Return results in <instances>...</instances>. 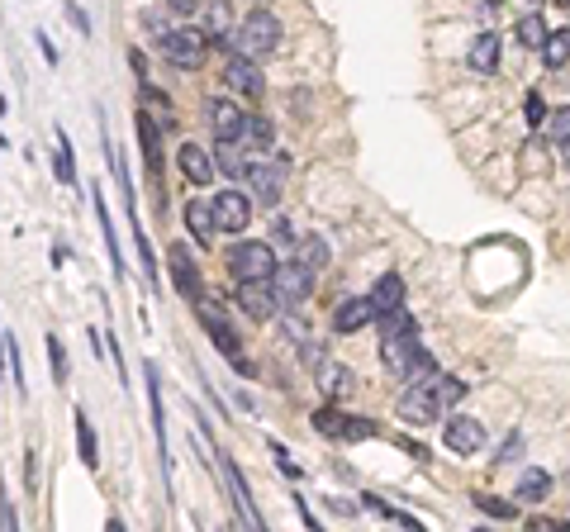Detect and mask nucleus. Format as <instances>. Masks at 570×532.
Returning <instances> with one entry per match:
<instances>
[{
  "label": "nucleus",
  "instance_id": "obj_1",
  "mask_svg": "<svg viewBox=\"0 0 570 532\" xmlns=\"http://www.w3.org/2000/svg\"><path fill=\"white\" fill-rule=\"evenodd\" d=\"M423 352H428V347L418 342V324L409 319V314L405 309L385 314V319H380V361L390 366L395 376H405Z\"/></svg>",
  "mask_w": 570,
  "mask_h": 532
},
{
  "label": "nucleus",
  "instance_id": "obj_2",
  "mask_svg": "<svg viewBox=\"0 0 570 532\" xmlns=\"http://www.w3.org/2000/svg\"><path fill=\"white\" fill-rule=\"evenodd\" d=\"M233 48H238V58H247V62L272 58L281 48V20L272 10H253L238 29H233Z\"/></svg>",
  "mask_w": 570,
  "mask_h": 532
},
{
  "label": "nucleus",
  "instance_id": "obj_3",
  "mask_svg": "<svg viewBox=\"0 0 570 532\" xmlns=\"http://www.w3.org/2000/svg\"><path fill=\"white\" fill-rule=\"evenodd\" d=\"M276 253H272V243H233L228 247V271H233V280L238 286H266L272 280V271H276Z\"/></svg>",
  "mask_w": 570,
  "mask_h": 532
},
{
  "label": "nucleus",
  "instance_id": "obj_4",
  "mask_svg": "<svg viewBox=\"0 0 570 532\" xmlns=\"http://www.w3.org/2000/svg\"><path fill=\"white\" fill-rule=\"evenodd\" d=\"M157 43H162V58L172 66H186V72L205 66V58H209V43L200 39V29H166Z\"/></svg>",
  "mask_w": 570,
  "mask_h": 532
},
{
  "label": "nucleus",
  "instance_id": "obj_5",
  "mask_svg": "<svg viewBox=\"0 0 570 532\" xmlns=\"http://www.w3.org/2000/svg\"><path fill=\"white\" fill-rule=\"evenodd\" d=\"M247 191H253L257 205H276L285 195V176H290V162L276 157V162H247Z\"/></svg>",
  "mask_w": 570,
  "mask_h": 532
},
{
  "label": "nucleus",
  "instance_id": "obj_6",
  "mask_svg": "<svg viewBox=\"0 0 570 532\" xmlns=\"http://www.w3.org/2000/svg\"><path fill=\"white\" fill-rule=\"evenodd\" d=\"M314 428L324 432V438H333V442H361V438H376V423L371 419H357V413H338L333 404H324L314 413Z\"/></svg>",
  "mask_w": 570,
  "mask_h": 532
},
{
  "label": "nucleus",
  "instance_id": "obj_7",
  "mask_svg": "<svg viewBox=\"0 0 570 532\" xmlns=\"http://www.w3.org/2000/svg\"><path fill=\"white\" fill-rule=\"evenodd\" d=\"M309 286H314V276H309L299 262H285V266H276V271H272V280H266V290H272V299H276L281 309L305 305Z\"/></svg>",
  "mask_w": 570,
  "mask_h": 532
},
{
  "label": "nucleus",
  "instance_id": "obj_8",
  "mask_svg": "<svg viewBox=\"0 0 570 532\" xmlns=\"http://www.w3.org/2000/svg\"><path fill=\"white\" fill-rule=\"evenodd\" d=\"M209 214H214V233H243L247 219H253V200H247L238 186H228L209 200Z\"/></svg>",
  "mask_w": 570,
  "mask_h": 532
},
{
  "label": "nucleus",
  "instance_id": "obj_9",
  "mask_svg": "<svg viewBox=\"0 0 570 532\" xmlns=\"http://www.w3.org/2000/svg\"><path fill=\"white\" fill-rule=\"evenodd\" d=\"M200 324H205V332L214 338V347H219V352L238 366L243 361V338H238V328L228 324V314L214 305V299H200Z\"/></svg>",
  "mask_w": 570,
  "mask_h": 532
},
{
  "label": "nucleus",
  "instance_id": "obj_10",
  "mask_svg": "<svg viewBox=\"0 0 570 532\" xmlns=\"http://www.w3.org/2000/svg\"><path fill=\"white\" fill-rule=\"evenodd\" d=\"M219 461H224V475H228L233 504H238V519L247 523V532H272V528L262 523V513H257V499H253V490H247V480H243V466L233 461V457H224V452H219Z\"/></svg>",
  "mask_w": 570,
  "mask_h": 532
},
{
  "label": "nucleus",
  "instance_id": "obj_11",
  "mask_svg": "<svg viewBox=\"0 0 570 532\" xmlns=\"http://www.w3.org/2000/svg\"><path fill=\"white\" fill-rule=\"evenodd\" d=\"M143 376H147V413H153L157 457H162V471H166V480H172V447H166V413H162V376H157V366H153V361L143 366Z\"/></svg>",
  "mask_w": 570,
  "mask_h": 532
},
{
  "label": "nucleus",
  "instance_id": "obj_12",
  "mask_svg": "<svg viewBox=\"0 0 570 532\" xmlns=\"http://www.w3.org/2000/svg\"><path fill=\"white\" fill-rule=\"evenodd\" d=\"M442 442L451 447V452H461V457H476L485 447V423L471 419V413H451V419L442 423Z\"/></svg>",
  "mask_w": 570,
  "mask_h": 532
},
{
  "label": "nucleus",
  "instance_id": "obj_13",
  "mask_svg": "<svg viewBox=\"0 0 570 532\" xmlns=\"http://www.w3.org/2000/svg\"><path fill=\"white\" fill-rule=\"evenodd\" d=\"M138 114H143V120L153 124L157 133H162V129H166V133L176 129V110H172V95H162V91L153 86V81H143V86H138Z\"/></svg>",
  "mask_w": 570,
  "mask_h": 532
},
{
  "label": "nucleus",
  "instance_id": "obj_14",
  "mask_svg": "<svg viewBox=\"0 0 570 532\" xmlns=\"http://www.w3.org/2000/svg\"><path fill=\"white\" fill-rule=\"evenodd\" d=\"M172 286L191 299V305H200L205 299V280H200V266H195V257L186 253V247H172Z\"/></svg>",
  "mask_w": 570,
  "mask_h": 532
},
{
  "label": "nucleus",
  "instance_id": "obj_15",
  "mask_svg": "<svg viewBox=\"0 0 570 532\" xmlns=\"http://www.w3.org/2000/svg\"><path fill=\"white\" fill-rule=\"evenodd\" d=\"M366 305H371L376 319H385V314H395V309H405V280H399V271H385L371 295H366Z\"/></svg>",
  "mask_w": 570,
  "mask_h": 532
},
{
  "label": "nucleus",
  "instance_id": "obj_16",
  "mask_svg": "<svg viewBox=\"0 0 570 532\" xmlns=\"http://www.w3.org/2000/svg\"><path fill=\"white\" fill-rule=\"evenodd\" d=\"M243 120L247 114L233 105V100H209V129L219 143H238L243 138Z\"/></svg>",
  "mask_w": 570,
  "mask_h": 532
},
{
  "label": "nucleus",
  "instance_id": "obj_17",
  "mask_svg": "<svg viewBox=\"0 0 570 532\" xmlns=\"http://www.w3.org/2000/svg\"><path fill=\"white\" fill-rule=\"evenodd\" d=\"M438 404H432V390L428 386H405V395H399V419L409 423H438Z\"/></svg>",
  "mask_w": 570,
  "mask_h": 532
},
{
  "label": "nucleus",
  "instance_id": "obj_18",
  "mask_svg": "<svg viewBox=\"0 0 570 532\" xmlns=\"http://www.w3.org/2000/svg\"><path fill=\"white\" fill-rule=\"evenodd\" d=\"M233 33V5L228 0H200V39H228Z\"/></svg>",
  "mask_w": 570,
  "mask_h": 532
},
{
  "label": "nucleus",
  "instance_id": "obj_19",
  "mask_svg": "<svg viewBox=\"0 0 570 532\" xmlns=\"http://www.w3.org/2000/svg\"><path fill=\"white\" fill-rule=\"evenodd\" d=\"M366 324H376L371 305H366V295H347L338 309H333V332H361Z\"/></svg>",
  "mask_w": 570,
  "mask_h": 532
},
{
  "label": "nucleus",
  "instance_id": "obj_20",
  "mask_svg": "<svg viewBox=\"0 0 570 532\" xmlns=\"http://www.w3.org/2000/svg\"><path fill=\"white\" fill-rule=\"evenodd\" d=\"M224 81H228L233 91H247L253 100L266 91V81H262V72H257V62H247V58H238V53L228 58V66H224Z\"/></svg>",
  "mask_w": 570,
  "mask_h": 532
},
{
  "label": "nucleus",
  "instance_id": "obj_21",
  "mask_svg": "<svg viewBox=\"0 0 570 532\" xmlns=\"http://www.w3.org/2000/svg\"><path fill=\"white\" fill-rule=\"evenodd\" d=\"M176 162H181V176L191 181V186H209V176H214V162H209V153L200 143H186L176 153Z\"/></svg>",
  "mask_w": 570,
  "mask_h": 532
},
{
  "label": "nucleus",
  "instance_id": "obj_22",
  "mask_svg": "<svg viewBox=\"0 0 570 532\" xmlns=\"http://www.w3.org/2000/svg\"><path fill=\"white\" fill-rule=\"evenodd\" d=\"M499 33H476V43H471V53H466V62H471V72H485L490 76L494 66H499Z\"/></svg>",
  "mask_w": 570,
  "mask_h": 532
},
{
  "label": "nucleus",
  "instance_id": "obj_23",
  "mask_svg": "<svg viewBox=\"0 0 570 532\" xmlns=\"http://www.w3.org/2000/svg\"><path fill=\"white\" fill-rule=\"evenodd\" d=\"M95 195V224H100V233H105V247H110V266H114V276H129L124 271V253H120V238H114V224H110V209H105V195H100V186L91 191Z\"/></svg>",
  "mask_w": 570,
  "mask_h": 532
},
{
  "label": "nucleus",
  "instance_id": "obj_24",
  "mask_svg": "<svg viewBox=\"0 0 570 532\" xmlns=\"http://www.w3.org/2000/svg\"><path fill=\"white\" fill-rule=\"evenodd\" d=\"M186 228H191V238H195L200 247H209V238H214V214H209V200H191V205H186Z\"/></svg>",
  "mask_w": 570,
  "mask_h": 532
},
{
  "label": "nucleus",
  "instance_id": "obj_25",
  "mask_svg": "<svg viewBox=\"0 0 570 532\" xmlns=\"http://www.w3.org/2000/svg\"><path fill=\"white\" fill-rule=\"evenodd\" d=\"M133 129H138V143H143V162H147V172H162V133L143 120V114H133Z\"/></svg>",
  "mask_w": 570,
  "mask_h": 532
},
{
  "label": "nucleus",
  "instance_id": "obj_26",
  "mask_svg": "<svg viewBox=\"0 0 570 532\" xmlns=\"http://www.w3.org/2000/svg\"><path fill=\"white\" fill-rule=\"evenodd\" d=\"M318 390H324L328 404H333V399H343V395L352 390V371H347V366L324 361V366H318Z\"/></svg>",
  "mask_w": 570,
  "mask_h": 532
},
{
  "label": "nucleus",
  "instance_id": "obj_27",
  "mask_svg": "<svg viewBox=\"0 0 570 532\" xmlns=\"http://www.w3.org/2000/svg\"><path fill=\"white\" fill-rule=\"evenodd\" d=\"M295 262L305 266L309 276H318L328 266V243L318 238V233H305V238H299V253H295Z\"/></svg>",
  "mask_w": 570,
  "mask_h": 532
},
{
  "label": "nucleus",
  "instance_id": "obj_28",
  "mask_svg": "<svg viewBox=\"0 0 570 532\" xmlns=\"http://www.w3.org/2000/svg\"><path fill=\"white\" fill-rule=\"evenodd\" d=\"M547 494H551V475L542 471V466H528V471L518 475V499H528V504H542Z\"/></svg>",
  "mask_w": 570,
  "mask_h": 532
},
{
  "label": "nucleus",
  "instance_id": "obj_29",
  "mask_svg": "<svg viewBox=\"0 0 570 532\" xmlns=\"http://www.w3.org/2000/svg\"><path fill=\"white\" fill-rule=\"evenodd\" d=\"M238 305L253 314V319H272V309H276V299L266 286H238Z\"/></svg>",
  "mask_w": 570,
  "mask_h": 532
},
{
  "label": "nucleus",
  "instance_id": "obj_30",
  "mask_svg": "<svg viewBox=\"0 0 570 532\" xmlns=\"http://www.w3.org/2000/svg\"><path fill=\"white\" fill-rule=\"evenodd\" d=\"M72 423H76V447H81V461L91 466H100V442H95V432H91V419H86V409H76L72 413Z\"/></svg>",
  "mask_w": 570,
  "mask_h": 532
},
{
  "label": "nucleus",
  "instance_id": "obj_31",
  "mask_svg": "<svg viewBox=\"0 0 570 532\" xmlns=\"http://www.w3.org/2000/svg\"><path fill=\"white\" fill-rule=\"evenodd\" d=\"M428 390H432V404H438V409H451V404H461V399H466V380L461 376H438Z\"/></svg>",
  "mask_w": 570,
  "mask_h": 532
},
{
  "label": "nucleus",
  "instance_id": "obj_32",
  "mask_svg": "<svg viewBox=\"0 0 570 532\" xmlns=\"http://www.w3.org/2000/svg\"><path fill=\"white\" fill-rule=\"evenodd\" d=\"M58 138V153H53V172H58V181L62 186H76V162H72V138H67V129H58L53 133Z\"/></svg>",
  "mask_w": 570,
  "mask_h": 532
},
{
  "label": "nucleus",
  "instance_id": "obj_33",
  "mask_svg": "<svg viewBox=\"0 0 570 532\" xmlns=\"http://www.w3.org/2000/svg\"><path fill=\"white\" fill-rule=\"evenodd\" d=\"M361 504H366V509H376V513H380V519H390V523H399V528H405V532H428L423 523H418V519H414V513H405V509H390V504H385V499H376V494H361Z\"/></svg>",
  "mask_w": 570,
  "mask_h": 532
},
{
  "label": "nucleus",
  "instance_id": "obj_34",
  "mask_svg": "<svg viewBox=\"0 0 570 532\" xmlns=\"http://www.w3.org/2000/svg\"><path fill=\"white\" fill-rule=\"evenodd\" d=\"M272 138H276L272 120H262V114H253V120H243V138H238V143H247V147H272Z\"/></svg>",
  "mask_w": 570,
  "mask_h": 532
},
{
  "label": "nucleus",
  "instance_id": "obj_35",
  "mask_svg": "<svg viewBox=\"0 0 570 532\" xmlns=\"http://www.w3.org/2000/svg\"><path fill=\"white\" fill-rule=\"evenodd\" d=\"M513 39L523 43V48H542V43H547V24H542V14H523V20H518V29H513Z\"/></svg>",
  "mask_w": 570,
  "mask_h": 532
},
{
  "label": "nucleus",
  "instance_id": "obj_36",
  "mask_svg": "<svg viewBox=\"0 0 570 532\" xmlns=\"http://www.w3.org/2000/svg\"><path fill=\"white\" fill-rule=\"evenodd\" d=\"M209 162H214V172H224V176H243V172H247L238 143H219V153H214Z\"/></svg>",
  "mask_w": 570,
  "mask_h": 532
},
{
  "label": "nucleus",
  "instance_id": "obj_37",
  "mask_svg": "<svg viewBox=\"0 0 570 532\" xmlns=\"http://www.w3.org/2000/svg\"><path fill=\"white\" fill-rule=\"evenodd\" d=\"M566 43H570V33H566V29L547 33V43H542V58H547V66H551V72H561V66H566Z\"/></svg>",
  "mask_w": 570,
  "mask_h": 532
},
{
  "label": "nucleus",
  "instance_id": "obj_38",
  "mask_svg": "<svg viewBox=\"0 0 570 532\" xmlns=\"http://www.w3.org/2000/svg\"><path fill=\"white\" fill-rule=\"evenodd\" d=\"M48 371H53L58 386H67V347H62L58 332H48Z\"/></svg>",
  "mask_w": 570,
  "mask_h": 532
},
{
  "label": "nucleus",
  "instance_id": "obj_39",
  "mask_svg": "<svg viewBox=\"0 0 570 532\" xmlns=\"http://www.w3.org/2000/svg\"><path fill=\"white\" fill-rule=\"evenodd\" d=\"M476 509H485L490 519H518V504H509L499 494H476Z\"/></svg>",
  "mask_w": 570,
  "mask_h": 532
},
{
  "label": "nucleus",
  "instance_id": "obj_40",
  "mask_svg": "<svg viewBox=\"0 0 570 532\" xmlns=\"http://www.w3.org/2000/svg\"><path fill=\"white\" fill-rule=\"evenodd\" d=\"M566 133H570V114L557 110L551 114V143H557V153H566Z\"/></svg>",
  "mask_w": 570,
  "mask_h": 532
},
{
  "label": "nucleus",
  "instance_id": "obj_41",
  "mask_svg": "<svg viewBox=\"0 0 570 532\" xmlns=\"http://www.w3.org/2000/svg\"><path fill=\"white\" fill-rule=\"evenodd\" d=\"M0 528H5V532H20V528H14V504H10L5 485H0Z\"/></svg>",
  "mask_w": 570,
  "mask_h": 532
},
{
  "label": "nucleus",
  "instance_id": "obj_42",
  "mask_svg": "<svg viewBox=\"0 0 570 532\" xmlns=\"http://www.w3.org/2000/svg\"><path fill=\"white\" fill-rule=\"evenodd\" d=\"M523 110H528V124H542V120H547V105H542V95H528V100H523Z\"/></svg>",
  "mask_w": 570,
  "mask_h": 532
},
{
  "label": "nucleus",
  "instance_id": "obj_43",
  "mask_svg": "<svg viewBox=\"0 0 570 532\" xmlns=\"http://www.w3.org/2000/svg\"><path fill=\"white\" fill-rule=\"evenodd\" d=\"M518 452H523V438H518V432H509V442L504 447H499V466H509Z\"/></svg>",
  "mask_w": 570,
  "mask_h": 532
},
{
  "label": "nucleus",
  "instance_id": "obj_44",
  "mask_svg": "<svg viewBox=\"0 0 570 532\" xmlns=\"http://www.w3.org/2000/svg\"><path fill=\"white\" fill-rule=\"evenodd\" d=\"M166 10H172V14H191V10H200V0H166Z\"/></svg>",
  "mask_w": 570,
  "mask_h": 532
},
{
  "label": "nucleus",
  "instance_id": "obj_45",
  "mask_svg": "<svg viewBox=\"0 0 570 532\" xmlns=\"http://www.w3.org/2000/svg\"><path fill=\"white\" fill-rule=\"evenodd\" d=\"M33 43H43V58H48V62H58V48L48 43V33H33Z\"/></svg>",
  "mask_w": 570,
  "mask_h": 532
},
{
  "label": "nucleus",
  "instance_id": "obj_46",
  "mask_svg": "<svg viewBox=\"0 0 570 532\" xmlns=\"http://www.w3.org/2000/svg\"><path fill=\"white\" fill-rule=\"evenodd\" d=\"M67 14H72V24H76V29H81V33H91V24H86V14H81V10H76V5H72V10H67Z\"/></svg>",
  "mask_w": 570,
  "mask_h": 532
},
{
  "label": "nucleus",
  "instance_id": "obj_47",
  "mask_svg": "<svg viewBox=\"0 0 570 532\" xmlns=\"http://www.w3.org/2000/svg\"><path fill=\"white\" fill-rule=\"evenodd\" d=\"M105 532H124V523H120V519H110V523H105Z\"/></svg>",
  "mask_w": 570,
  "mask_h": 532
},
{
  "label": "nucleus",
  "instance_id": "obj_48",
  "mask_svg": "<svg viewBox=\"0 0 570 532\" xmlns=\"http://www.w3.org/2000/svg\"><path fill=\"white\" fill-rule=\"evenodd\" d=\"M0 366H5V338H0Z\"/></svg>",
  "mask_w": 570,
  "mask_h": 532
},
{
  "label": "nucleus",
  "instance_id": "obj_49",
  "mask_svg": "<svg viewBox=\"0 0 570 532\" xmlns=\"http://www.w3.org/2000/svg\"><path fill=\"white\" fill-rule=\"evenodd\" d=\"M485 5H504V0H485Z\"/></svg>",
  "mask_w": 570,
  "mask_h": 532
}]
</instances>
